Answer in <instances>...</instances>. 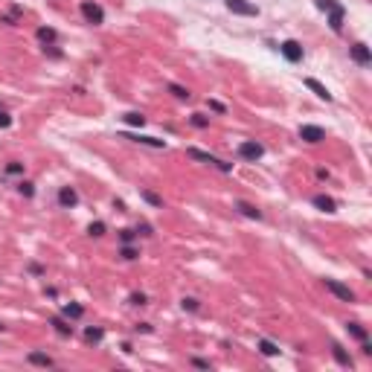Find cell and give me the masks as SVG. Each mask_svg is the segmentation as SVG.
<instances>
[{
    "label": "cell",
    "instance_id": "cell-21",
    "mask_svg": "<svg viewBox=\"0 0 372 372\" xmlns=\"http://www.w3.org/2000/svg\"><path fill=\"white\" fill-rule=\"evenodd\" d=\"M346 332H349L355 340H367V338H370V332H367L361 323H349V326H346Z\"/></svg>",
    "mask_w": 372,
    "mask_h": 372
},
{
    "label": "cell",
    "instance_id": "cell-27",
    "mask_svg": "<svg viewBox=\"0 0 372 372\" xmlns=\"http://www.w3.org/2000/svg\"><path fill=\"white\" fill-rule=\"evenodd\" d=\"M6 175H23V163H17V160H9V166H6Z\"/></svg>",
    "mask_w": 372,
    "mask_h": 372
},
{
    "label": "cell",
    "instance_id": "cell-39",
    "mask_svg": "<svg viewBox=\"0 0 372 372\" xmlns=\"http://www.w3.org/2000/svg\"><path fill=\"white\" fill-rule=\"evenodd\" d=\"M0 332H3V323H0Z\"/></svg>",
    "mask_w": 372,
    "mask_h": 372
},
{
    "label": "cell",
    "instance_id": "cell-36",
    "mask_svg": "<svg viewBox=\"0 0 372 372\" xmlns=\"http://www.w3.org/2000/svg\"><path fill=\"white\" fill-rule=\"evenodd\" d=\"M192 367H198V370H210V361H201V358H192Z\"/></svg>",
    "mask_w": 372,
    "mask_h": 372
},
{
    "label": "cell",
    "instance_id": "cell-11",
    "mask_svg": "<svg viewBox=\"0 0 372 372\" xmlns=\"http://www.w3.org/2000/svg\"><path fill=\"white\" fill-rule=\"evenodd\" d=\"M306 87H308V90H314V96H320L323 102H332V93H329V87H326V84H320L317 79H306Z\"/></svg>",
    "mask_w": 372,
    "mask_h": 372
},
{
    "label": "cell",
    "instance_id": "cell-7",
    "mask_svg": "<svg viewBox=\"0 0 372 372\" xmlns=\"http://www.w3.org/2000/svg\"><path fill=\"white\" fill-rule=\"evenodd\" d=\"M300 140H306V143H323L326 140V131L320 125H300Z\"/></svg>",
    "mask_w": 372,
    "mask_h": 372
},
{
    "label": "cell",
    "instance_id": "cell-6",
    "mask_svg": "<svg viewBox=\"0 0 372 372\" xmlns=\"http://www.w3.org/2000/svg\"><path fill=\"white\" fill-rule=\"evenodd\" d=\"M279 52H282L291 64L303 61V47H300V41H282V44H279Z\"/></svg>",
    "mask_w": 372,
    "mask_h": 372
},
{
    "label": "cell",
    "instance_id": "cell-24",
    "mask_svg": "<svg viewBox=\"0 0 372 372\" xmlns=\"http://www.w3.org/2000/svg\"><path fill=\"white\" fill-rule=\"evenodd\" d=\"M122 119H125L128 125H140V128L146 125V116H143V113H137V111H131V113H125Z\"/></svg>",
    "mask_w": 372,
    "mask_h": 372
},
{
    "label": "cell",
    "instance_id": "cell-5",
    "mask_svg": "<svg viewBox=\"0 0 372 372\" xmlns=\"http://www.w3.org/2000/svg\"><path fill=\"white\" fill-rule=\"evenodd\" d=\"M227 9H230L233 15H247V17L259 15V6L250 3V0H227Z\"/></svg>",
    "mask_w": 372,
    "mask_h": 372
},
{
    "label": "cell",
    "instance_id": "cell-25",
    "mask_svg": "<svg viewBox=\"0 0 372 372\" xmlns=\"http://www.w3.org/2000/svg\"><path fill=\"white\" fill-rule=\"evenodd\" d=\"M195 128H210V119L204 116V113H192V119H189Z\"/></svg>",
    "mask_w": 372,
    "mask_h": 372
},
{
    "label": "cell",
    "instance_id": "cell-34",
    "mask_svg": "<svg viewBox=\"0 0 372 372\" xmlns=\"http://www.w3.org/2000/svg\"><path fill=\"white\" fill-rule=\"evenodd\" d=\"M183 308H189V311H198L201 306H198V300H192V297H189V300H183Z\"/></svg>",
    "mask_w": 372,
    "mask_h": 372
},
{
    "label": "cell",
    "instance_id": "cell-10",
    "mask_svg": "<svg viewBox=\"0 0 372 372\" xmlns=\"http://www.w3.org/2000/svg\"><path fill=\"white\" fill-rule=\"evenodd\" d=\"M311 204H314L317 210H323V212H335V210H338V201H335V198H329V195H323V192H320V195H314V198H311Z\"/></svg>",
    "mask_w": 372,
    "mask_h": 372
},
{
    "label": "cell",
    "instance_id": "cell-30",
    "mask_svg": "<svg viewBox=\"0 0 372 372\" xmlns=\"http://www.w3.org/2000/svg\"><path fill=\"white\" fill-rule=\"evenodd\" d=\"M87 233H90V236H105V224H102V221H93V224L87 227Z\"/></svg>",
    "mask_w": 372,
    "mask_h": 372
},
{
    "label": "cell",
    "instance_id": "cell-4",
    "mask_svg": "<svg viewBox=\"0 0 372 372\" xmlns=\"http://www.w3.org/2000/svg\"><path fill=\"white\" fill-rule=\"evenodd\" d=\"M186 154L192 157V160H201V163H210V166H215V169H221V172H230L233 166L230 163H224V160H218V157H212V154H207V151H201V148H186Z\"/></svg>",
    "mask_w": 372,
    "mask_h": 372
},
{
    "label": "cell",
    "instance_id": "cell-2",
    "mask_svg": "<svg viewBox=\"0 0 372 372\" xmlns=\"http://www.w3.org/2000/svg\"><path fill=\"white\" fill-rule=\"evenodd\" d=\"M323 285H326V291L335 294L340 303H355V291H352L349 285H343L340 279H323Z\"/></svg>",
    "mask_w": 372,
    "mask_h": 372
},
{
    "label": "cell",
    "instance_id": "cell-18",
    "mask_svg": "<svg viewBox=\"0 0 372 372\" xmlns=\"http://www.w3.org/2000/svg\"><path fill=\"white\" fill-rule=\"evenodd\" d=\"M236 207H239V212H242V215H247V218H256V221H262V212H259V210H256L253 204H247V201H239Z\"/></svg>",
    "mask_w": 372,
    "mask_h": 372
},
{
    "label": "cell",
    "instance_id": "cell-26",
    "mask_svg": "<svg viewBox=\"0 0 372 372\" xmlns=\"http://www.w3.org/2000/svg\"><path fill=\"white\" fill-rule=\"evenodd\" d=\"M169 90H172L178 99H189V96H192V93H189L186 87H180V84H169Z\"/></svg>",
    "mask_w": 372,
    "mask_h": 372
},
{
    "label": "cell",
    "instance_id": "cell-33",
    "mask_svg": "<svg viewBox=\"0 0 372 372\" xmlns=\"http://www.w3.org/2000/svg\"><path fill=\"white\" fill-rule=\"evenodd\" d=\"M146 294H131V306H146Z\"/></svg>",
    "mask_w": 372,
    "mask_h": 372
},
{
    "label": "cell",
    "instance_id": "cell-23",
    "mask_svg": "<svg viewBox=\"0 0 372 372\" xmlns=\"http://www.w3.org/2000/svg\"><path fill=\"white\" fill-rule=\"evenodd\" d=\"M102 338H105V332H102V329H93V326H90V329H84V340H87V343H99Z\"/></svg>",
    "mask_w": 372,
    "mask_h": 372
},
{
    "label": "cell",
    "instance_id": "cell-3",
    "mask_svg": "<svg viewBox=\"0 0 372 372\" xmlns=\"http://www.w3.org/2000/svg\"><path fill=\"white\" fill-rule=\"evenodd\" d=\"M262 154H265V146H262V143H256V140H244V143H239V157L247 160V163H256Z\"/></svg>",
    "mask_w": 372,
    "mask_h": 372
},
{
    "label": "cell",
    "instance_id": "cell-12",
    "mask_svg": "<svg viewBox=\"0 0 372 372\" xmlns=\"http://www.w3.org/2000/svg\"><path fill=\"white\" fill-rule=\"evenodd\" d=\"M49 326H52L61 338H70V335H73V326H70V320H67V317H52V320H49Z\"/></svg>",
    "mask_w": 372,
    "mask_h": 372
},
{
    "label": "cell",
    "instance_id": "cell-22",
    "mask_svg": "<svg viewBox=\"0 0 372 372\" xmlns=\"http://www.w3.org/2000/svg\"><path fill=\"white\" fill-rule=\"evenodd\" d=\"M259 352H262V355H268V358H274V355H279V346H276V343H271V340H259Z\"/></svg>",
    "mask_w": 372,
    "mask_h": 372
},
{
    "label": "cell",
    "instance_id": "cell-37",
    "mask_svg": "<svg viewBox=\"0 0 372 372\" xmlns=\"http://www.w3.org/2000/svg\"><path fill=\"white\" fill-rule=\"evenodd\" d=\"M210 108H212V111H218V113H224V111H227V108H224V105H221V102H215V99H212V102H210Z\"/></svg>",
    "mask_w": 372,
    "mask_h": 372
},
{
    "label": "cell",
    "instance_id": "cell-9",
    "mask_svg": "<svg viewBox=\"0 0 372 372\" xmlns=\"http://www.w3.org/2000/svg\"><path fill=\"white\" fill-rule=\"evenodd\" d=\"M58 204H61L64 210H73V207L79 204V195H76V189H73V186H61V189H58Z\"/></svg>",
    "mask_w": 372,
    "mask_h": 372
},
{
    "label": "cell",
    "instance_id": "cell-1",
    "mask_svg": "<svg viewBox=\"0 0 372 372\" xmlns=\"http://www.w3.org/2000/svg\"><path fill=\"white\" fill-rule=\"evenodd\" d=\"M79 9H81V15H84V20H87V23H93V26L105 23V9H102L99 3H93V0H81V3H79Z\"/></svg>",
    "mask_w": 372,
    "mask_h": 372
},
{
    "label": "cell",
    "instance_id": "cell-31",
    "mask_svg": "<svg viewBox=\"0 0 372 372\" xmlns=\"http://www.w3.org/2000/svg\"><path fill=\"white\" fill-rule=\"evenodd\" d=\"M134 236H137L134 230H119V242H122V244H131V242H134Z\"/></svg>",
    "mask_w": 372,
    "mask_h": 372
},
{
    "label": "cell",
    "instance_id": "cell-16",
    "mask_svg": "<svg viewBox=\"0 0 372 372\" xmlns=\"http://www.w3.org/2000/svg\"><path fill=\"white\" fill-rule=\"evenodd\" d=\"M332 355H335V361H338L340 367H352V358L346 355V349H343L340 343H332Z\"/></svg>",
    "mask_w": 372,
    "mask_h": 372
},
{
    "label": "cell",
    "instance_id": "cell-38",
    "mask_svg": "<svg viewBox=\"0 0 372 372\" xmlns=\"http://www.w3.org/2000/svg\"><path fill=\"white\" fill-rule=\"evenodd\" d=\"M137 233H143V236H151V227H148V224H140V227H137Z\"/></svg>",
    "mask_w": 372,
    "mask_h": 372
},
{
    "label": "cell",
    "instance_id": "cell-19",
    "mask_svg": "<svg viewBox=\"0 0 372 372\" xmlns=\"http://www.w3.org/2000/svg\"><path fill=\"white\" fill-rule=\"evenodd\" d=\"M67 320H79L81 314H84V306H79V303H70V306H64V311H61Z\"/></svg>",
    "mask_w": 372,
    "mask_h": 372
},
{
    "label": "cell",
    "instance_id": "cell-17",
    "mask_svg": "<svg viewBox=\"0 0 372 372\" xmlns=\"http://www.w3.org/2000/svg\"><path fill=\"white\" fill-rule=\"evenodd\" d=\"M26 361H29V364H35V367H52V364H55V361H52L49 355H44V352H29V355H26Z\"/></svg>",
    "mask_w": 372,
    "mask_h": 372
},
{
    "label": "cell",
    "instance_id": "cell-13",
    "mask_svg": "<svg viewBox=\"0 0 372 372\" xmlns=\"http://www.w3.org/2000/svg\"><path fill=\"white\" fill-rule=\"evenodd\" d=\"M343 15H346V9H343V6H338V9H332V12H329V26H332L335 32H340V29H343Z\"/></svg>",
    "mask_w": 372,
    "mask_h": 372
},
{
    "label": "cell",
    "instance_id": "cell-29",
    "mask_svg": "<svg viewBox=\"0 0 372 372\" xmlns=\"http://www.w3.org/2000/svg\"><path fill=\"white\" fill-rule=\"evenodd\" d=\"M17 189H20V195H26V198H32V195H35V186H32L29 180H20V186H17Z\"/></svg>",
    "mask_w": 372,
    "mask_h": 372
},
{
    "label": "cell",
    "instance_id": "cell-8",
    "mask_svg": "<svg viewBox=\"0 0 372 372\" xmlns=\"http://www.w3.org/2000/svg\"><path fill=\"white\" fill-rule=\"evenodd\" d=\"M349 55H352V61H358L361 67H367L372 61V52H370L367 44H352V47H349Z\"/></svg>",
    "mask_w": 372,
    "mask_h": 372
},
{
    "label": "cell",
    "instance_id": "cell-14",
    "mask_svg": "<svg viewBox=\"0 0 372 372\" xmlns=\"http://www.w3.org/2000/svg\"><path fill=\"white\" fill-rule=\"evenodd\" d=\"M38 41H44V47H52L58 41V32L52 26H38Z\"/></svg>",
    "mask_w": 372,
    "mask_h": 372
},
{
    "label": "cell",
    "instance_id": "cell-35",
    "mask_svg": "<svg viewBox=\"0 0 372 372\" xmlns=\"http://www.w3.org/2000/svg\"><path fill=\"white\" fill-rule=\"evenodd\" d=\"M9 125H12V116L6 111H0V128H9Z\"/></svg>",
    "mask_w": 372,
    "mask_h": 372
},
{
    "label": "cell",
    "instance_id": "cell-15",
    "mask_svg": "<svg viewBox=\"0 0 372 372\" xmlns=\"http://www.w3.org/2000/svg\"><path fill=\"white\" fill-rule=\"evenodd\" d=\"M125 140H134V143H143V146H151V148H166V143L163 140H157V137H131V134H125Z\"/></svg>",
    "mask_w": 372,
    "mask_h": 372
},
{
    "label": "cell",
    "instance_id": "cell-32",
    "mask_svg": "<svg viewBox=\"0 0 372 372\" xmlns=\"http://www.w3.org/2000/svg\"><path fill=\"white\" fill-rule=\"evenodd\" d=\"M122 259H137V250L131 244H122Z\"/></svg>",
    "mask_w": 372,
    "mask_h": 372
},
{
    "label": "cell",
    "instance_id": "cell-28",
    "mask_svg": "<svg viewBox=\"0 0 372 372\" xmlns=\"http://www.w3.org/2000/svg\"><path fill=\"white\" fill-rule=\"evenodd\" d=\"M317 3V9H323V12H332V9H338L340 3L338 0H314Z\"/></svg>",
    "mask_w": 372,
    "mask_h": 372
},
{
    "label": "cell",
    "instance_id": "cell-20",
    "mask_svg": "<svg viewBox=\"0 0 372 372\" xmlns=\"http://www.w3.org/2000/svg\"><path fill=\"white\" fill-rule=\"evenodd\" d=\"M140 195H143V201H146V204H151V207H157V210H163V198H160L157 192H151V189H143Z\"/></svg>",
    "mask_w": 372,
    "mask_h": 372
}]
</instances>
